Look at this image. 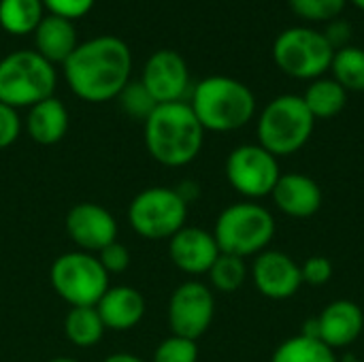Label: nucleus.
<instances>
[{
	"label": "nucleus",
	"instance_id": "nucleus-1",
	"mask_svg": "<svg viewBox=\"0 0 364 362\" xmlns=\"http://www.w3.org/2000/svg\"><path fill=\"white\" fill-rule=\"evenodd\" d=\"M70 92L85 102L98 105L119 96L132 73L130 47L111 34L79 43L62 64Z\"/></svg>",
	"mask_w": 364,
	"mask_h": 362
},
{
	"label": "nucleus",
	"instance_id": "nucleus-2",
	"mask_svg": "<svg viewBox=\"0 0 364 362\" xmlns=\"http://www.w3.org/2000/svg\"><path fill=\"white\" fill-rule=\"evenodd\" d=\"M143 141L147 154L158 164L181 169L198 158L205 145V128L190 102H166L158 105L143 122Z\"/></svg>",
	"mask_w": 364,
	"mask_h": 362
},
{
	"label": "nucleus",
	"instance_id": "nucleus-3",
	"mask_svg": "<svg viewBox=\"0 0 364 362\" xmlns=\"http://www.w3.org/2000/svg\"><path fill=\"white\" fill-rule=\"evenodd\" d=\"M190 107L205 132H235L256 115V96L239 79L211 75L198 81L190 94Z\"/></svg>",
	"mask_w": 364,
	"mask_h": 362
},
{
	"label": "nucleus",
	"instance_id": "nucleus-4",
	"mask_svg": "<svg viewBox=\"0 0 364 362\" xmlns=\"http://www.w3.org/2000/svg\"><path fill=\"white\" fill-rule=\"evenodd\" d=\"M211 233L222 254L245 260L269 250L275 237V218L256 201H239L220 211Z\"/></svg>",
	"mask_w": 364,
	"mask_h": 362
},
{
	"label": "nucleus",
	"instance_id": "nucleus-5",
	"mask_svg": "<svg viewBox=\"0 0 364 362\" xmlns=\"http://www.w3.org/2000/svg\"><path fill=\"white\" fill-rule=\"evenodd\" d=\"M316 128V119L309 113L303 96L282 94L267 102L256 122L258 145L271 151L275 158H286L301 151Z\"/></svg>",
	"mask_w": 364,
	"mask_h": 362
},
{
	"label": "nucleus",
	"instance_id": "nucleus-6",
	"mask_svg": "<svg viewBox=\"0 0 364 362\" xmlns=\"http://www.w3.org/2000/svg\"><path fill=\"white\" fill-rule=\"evenodd\" d=\"M55 85L53 64L34 49H19L0 60V102L13 109H30L51 98Z\"/></svg>",
	"mask_w": 364,
	"mask_h": 362
},
{
	"label": "nucleus",
	"instance_id": "nucleus-7",
	"mask_svg": "<svg viewBox=\"0 0 364 362\" xmlns=\"http://www.w3.org/2000/svg\"><path fill=\"white\" fill-rule=\"evenodd\" d=\"M188 203L175 188L154 186L141 190L128 205L130 228L149 241H168L188 224Z\"/></svg>",
	"mask_w": 364,
	"mask_h": 362
},
{
	"label": "nucleus",
	"instance_id": "nucleus-8",
	"mask_svg": "<svg viewBox=\"0 0 364 362\" xmlns=\"http://www.w3.org/2000/svg\"><path fill=\"white\" fill-rule=\"evenodd\" d=\"M49 282L55 294L70 307H96L109 290V273L96 254L81 250L58 256L49 269Z\"/></svg>",
	"mask_w": 364,
	"mask_h": 362
},
{
	"label": "nucleus",
	"instance_id": "nucleus-9",
	"mask_svg": "<svg viewBox=\"0 0 364 362\" xmlns=\"http://www.w3.org/2000/svg\"><path fill=\"white\" fill-rule=\"evenodd\" d=\"M333 45L314 28H288L273 43V60L282 73L294 79H320L331 70Z\"/></svg>",
	"mask_w": 364,
	"mask_h": 362
},
{
	"label": "nucleus",
	"instance_id": "nucleus-10",
	"mask_svg": "<svg viewBox=\"0 0 364 362\" xmlns=\"http://www.w3.org/2000/svg\"><path fill=\"white\" fill-rule=\"evenodd\" d=\"M226 179L230 188L243 196V201H260L273 194L282 177L279 158L267 151L258 143H245L235 147L226 158Z\"/></svg>",
	"mask_w": 364,
	"mask_h": 362
},
{
	"label": "nucleus",
	"instance_id": "nucleus-11",
	"mask_svg": "<svg viewBox=\"0 0 364 362\" xmlns=\"http://www.w3.org/2000/svg\"><path fill=\"white\" fill-rule=\"evenodd\" d=\"M166 318L173 335L198 341L209 331L215 318L213 290L198 280H188L179 284L168 299Z\"/></svg>",
	"mask_w": 364,
	"mask_h": 362
},
{
	"label": "nucleus",
	"instance_id": "nucleus-12",
	"mask_svg": "<svg viewBox=\"0 0 364 362\" xmlns=\"http://www.w3.org/2000/svg\"><path fill=\"white\" fill-rule=\"evenodd\" d=\"M250 275L256 290L271 301H288L303 286L301 265L290 254L271 247L254 256Z\"/></svg>",
	"mask_w": 364,
	"mask_h": 362
},
{
	"label": "nucleus",
	"instance_id": "nucleus-13",
	"mask_svg": "<svg viewBox=\"0 0 364 362\" xmlns=\"http://www.w3.org/2000/svg\"><path fill=\"white\" fill-rule=\"evenodd\" d=\"M141 83L158 105L181 102L190 92V68L181 53L173 49H160L147 58Z\"/></svg>",
	"mask_w": 364,
	"mask_h": 362
},
{
	"label": "nucleus",
	"instance_id": "nucleus-14",
	"mask_svg": "<svg viewBox=\"0 0 364 362\" xmlns=\"http://www.w3.org/2000/svg\"><path fill=\"white\" fill-rule=\"evenodd\" d=\"M64 226L77 250L87 254H98L117 241V220L98 203H77L70 207Z\"/></svg>",
	"mask_w": 364,
	"mask_h": 362
},
{
	"label": "nucleus",
	"instance_id": "nucleus-15",
	"mask_svg": "<svg viewBox=\"0 0 364 362\" xmlns=\"http://www.w3.org/2000/svg\"><path fill=\"white\" fill-rule=\"evenodd\" d=\"M213 233L198 226H183L168 239L171 262L186 275H207L220 256Z\"/></svg>",
	"mask_w": 364,
	"mask_h": 362
},
{
	"label": "nucleus",
	"instance_id": "nucleus-16",
	"mask_svg": "<svg viewBox=\"0 0 364 362\" xmlns=\"http://www.w3.org/2000/svg\"><path fill=\"white\" fill-rule=\"evenodd\" d=\"M271 198L284 215L294 220H307L316 215L324 203L320 183L305 173H282Z\"/></svg>",
	"mask_w": 364,
	"mask_h": 362
},
{
	"label": "nucleus",
	"instance_id": "nucleus-17",
	"mask_svg": "<svg viewBox=\"0 0 364 362\" xmlns=\"http://www.w3.org/2000/svg\"><path fill=\"white\" fill-rule=\"evenodd\" d=\"M316 320L318 339L324 341L331 350L348 348L364 331V312L358 303L339 299L328 303Z\"/></svg>",
	"mask_w": 364,
	"mask_h": 362
},
{
	"label": "nucleus",
	"instance_id": "nucleus-18",
	"mask_svg": "<svg viewBox=\"0 0 364 362\" xmlns=\"http://www.w3.org/2000/svg\"><path fill=\"white\" fill-rule=\"evenodd\" d=\"M96 309L107 331L126 333L141 324L145 316V299L132 286H109L96 303Z\"/></svg>",
	"mask_w": 364,
	"mask_h": 362
},
{
	"label": "nucleus",
	"instance_id": "nucleus-19",
	"mask_svg": "<svg viewBox=\"0 0 364 362\" xmlns=\"http://www.w3.org/2000/svg\"><path fill=\"white\" fill-rule=\"evenodd\" d=\"M68 111L55 96L45 98L28 109L23 128L28 137L38 145H55L68 132Z\"/></svg>",
	"mask_w": 364,
	"mask_h": 362
},
{
	"label": "nucleus",
	"instance_id": "nucleus-20",
	"mask_svg": "<svg viewBox=\"0 0 364 362\" xmlns=\"http://www.w3.org/2000/svg\"><path fill=\"white\" fill-rule=\"evenodd\" d=\"M34 51L43 55L47 62L64 64L77 49L79 41L73 21L58 15H45L38 28L34 30Z\"/></svg>",
	"mask_w": 364,
	"mask_h": 362
},
{
	"label": "nucleus",
	"instance_id": "nucleus-21",
	"mask_svg": "<svg viewBox=\"0 0 364 362\" xmlns=\"http://www.w3.org/2000/svg\"><path fill=\"white\" fill-rule=\"evenodd\" d=\"M303 100L309 113L314 115V119H331L346 109L348 90L341 83H337L333 77H320L307 85Z\"/></svg>",
	"mask_w": 364,
	"mask_h": 362
},
{
	"label": "nucleus",
	"instance_id": "nucleus-22",
	"mask_svg": "<svg viewBox=\"0 0 364 362\" xmlns=\"http://www.w3.org/2000/svg\"><path fill=\"white\" fill-rule=\"evenodd\" d=\"M43 0H0V26L13 36L34 34L43 21Z\"/></svg>",
	"mask_w": 364,
	"mask_h": 362
},
{
	"label": "nucleus",
	"instance_id": "nucleus-23",
	"mask_svg": "<svg viewBox=\"0 0 364 362\" xmlns=\"http://www.w3.org/2000/svg\"><path fill=\"white\" fill-rule=\"evenodd\" d=\"M105 324L96 307H70L64 318V335L77 348H94L105 335Z\"/></svg>",
	"mask_w": 364,
	"mask_h": 362
},
{
	"label": "nucleus",
	"instance_id": "nucleus-24",
	"mask_svg": "<svg viewBox=\"0 0 364 362\" xmlns=\"http://www.w3.org/2000/svg\"><path fill=\"white\" fill-rule=\"evenodd\" d=\"M271 362H337V356L324 341L301 333L279 344Z\"/></svg>",
	"mask_w": 364,
	"mask_h": 362
},
{
	"label": "nucleus",
	"instance_id": "nucleus-25",
	"mask_svg": "<svg viewBox=\"0 0 364 362\" xmlns=\"http://www.w3.org/2000/svg\"><path fill=\"white\" fill-rule=\"evenodd\" d=\"M247 275H250L247 262L243 258L230 256V254H220L207 273L209 288L215 292H222V294H232L239 288H243V284L247 282Z\"/></svg>",
	"mask_w": 364,
	"mask_h": 362
},
{
	"label": "nucleus",
	"instance_id": "nucleus-26",
	"mask_svg": "<svg viewBox=\"0 0 364 362\" xmlns=\"http://www.w3.org/2000/svg\"><path fill=\"white\" fill-rule=\"evenodd\" d=\"M331 73L333 79L348 90V94L364 92V49L354 45L337 49L331 64Z\"/></svg>",
	"mask_w": 364,
	"mask_h": 362
},
{
	"label": "nucleus",
	"instance_id": "nucleus-27",
	"mask_svg": "<svg viewBox=\"0 0 364 362\" xmlns=\"http://www.w3.org/2000/svg\"><path fill=\"white\" fill-rule=\"evenodd\" d=\"M117 100L122 111L130 119H139V122H145L158 107V102L151 98V94L141 81H128V85L119 92Z\"/></svg>",
	"mask_w": 364,
	"mask_h": 362
},
{
	"label": "nucleus",
	"instance_id": "nucleus-28",
	"mask_svg": "<svg viewBox=\"0 0 364 362\" xmlns=\"http://www.w3.org/2000/svg\"><path fill=\"white\" fill-rule=\"evenodd\" d=\"M294 15L305 21H333L341 17L348 0H288Z\"/></svg>",
	"mask_w": 364,
	"mask_h": 362
},
{
	"label": "nucleus",
	"instance_id": "nucleus-29",
	"mask_svg": "<svg viewBox=\"0 0 364 362\" xmlns=\"http://www.w3.org/2000/svg\"><path fill=\"white\" fill-rule=\"evenodd\" d=\"M151 362H198V344L171 335L158 344Z\"/></svg>",
	"mask_w": 364,
	"mask_h": 362
},
{
	"label": "nucleus",
	"instance_id": "nucleus-30",
	"mask_svg": "<svg viewBox=\"0 0 364 362\" xmlns=\"http://www.w3.org/2000/svg\"><path fill=\"white\" fill-rule=\"evenodd\" d=\"M335 267L326 256H309L303 265H301V277L303 284L309 286H324L333 280Z\"/></svg>",
	"mask_w": 364,
	"mask_h": 362
},
{
	"label": "nucleus",
	"instance_id": "nucleus-31",
	"mask_svg": "<svg viewBox=\"0 0 364 362\" xmlns=\"http://www.w3.org/2000/svg\"><path fill=\"white\" fill-rule=\"evenodd\" d=\"M96 258L100 260V265L109 273V277L111 275H119V273H124L130 267V252L119 241H115V243L107 245L105 250H100L96 254Z\"/></svg>",
	"mask_w": 364,
	"mask_h": 362
},
{
	"label": "nucleus",
	"instance_id": "nucleus-32",
	"mask_svg": "<svg viewBox=\"0 0 364 362\" xmlns=\"http://www.w3.org/2000/svg\"><path fill=\"white\" fill-rule=\"evenodd\" d=\"M96 0H43V6L49 11V15L64 17L68 21H75L92 11Z\"/></svg>",
	"mask_w": 364,
	"mask_h": 362
},
{
	"label": "nucleus",
	"instance_id": "nucleus-33",
	"mask_svg": "<svg viewBox=\"0 0 364 362\" xmlns=\"http://www.w3.org/2000/svg\"><path fill=\"white\" fill-rule=\"evenodd\" d=\"M21 128H23V122L19 119L17 109L0 102V149L11 147L19 139Z\"/></svg>",
	"mask_w": 364,
	"mask_h": 362
},
{
	"label": "nucleus",
	"instance_id": "nucleus-34",
	"mask_svg": "<svg viewBox=\"0 0 364 362\" xmlns=\"http://www.w3.org/2000/svg\"><path fill=\"white\" fill-rule=\"evenodd\" d=\"M322 34L326 36V41L333 45L335 51L337 49H343L352 41V23L346 21V19H341V17H337V19H333V21L326 23V28H324Z\"/></svg>",
	"mask_w": 364,
	"mask_h": 362
},
{
	"label": "nucleus",
	"instance_id": "nucleus-35",
	"mask_svg": "<svg viewBox=\"0 0 364 362\" xmlns=\"http://www.w3.org/2000/svg\"><path fill=\"white\" fill-rule=\"evenodd\" d=\"M177 192H179V196L190 205L194 198H198V183L196 181H190V179H186V181H181L177 188H175Z\"/></svg>",
	"mask_w": 364,
	"mask_h": 362
},
{
	"label": "nucleus",
	"instance_id": "nucleus-36",
	"mask_svg": "<svg viewBox=\"0 0 364 362\" xmlns=\"http://www.w3.org/2000/svg\"><path fill=\"white\" fill-rule=\"evenodd\" d=\"M102 362H147L143 361L141 356H134V354H128V352H117V354H111L107 356Z\"/></svg>",
	"mask_w": 364,
	"mask_h": 362
},
{
	"label": "nucleus",
	"instance_id": "nucleus-37",
	"mask_svg": "<svg viewBox=\"0 0 364 362\" xmlns=\"http://www.w3.org/2000/svg\"><path fill=\"white\" fill-rule=\"evenodd\" d=\"M47 362H79V361H75V358H68V356H58V358H51V361H47Z\"/></svg>",
	"mask_w": 364,
	"mask_h": 362
},
{
	"label": "nucleus",
	"instance_id": "nucleus-38",
	"mask_svg": "<svg viewBox=\"0 0 364 362\" xmlns=\"http://www.w3.org/2000/svg\"><path fill=\"white\" fill-rule=\"evenodd\" d=\"M350 2H352L354 6H358L360 11H364V0H350Z\"/></svg>",
	"mask_w": 364,
	"mask_h": 362
},
{
	"label": "nucleus",
	"instance_id": "nucleus-39",
	"mask_svg": "<svg viewBox=\"0 0 364 362\" xmlns=\"http://www.w3.org/2000/svg\"><path fill=\"white\" fill-rule=\"evenodd\" d=\"M337 362H363V361H358V358H346V361H337Z\"/></svg>",
	"mask_w": 364,
	"mask_h": 362
}]
</instances>
